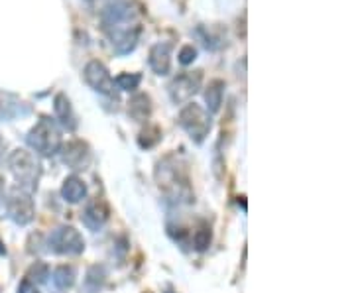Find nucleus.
Instances as JSON below:
<instances>
[{
    "mask_svg": "<svg viewBox=\"0 0 354 293\" xmlns=\"http://www.w3.org/2000/svg\"><path fill=\"white\" fill-rule=\"evenodd\" d=\"M101 28L116 55H128L136 50L142 24L136 8L128 0H109L102 6Z\"/></svg>",
    "mask_w": 354,
    "mask_h": 293,
    "instance_id": "1",
    "label": "nucleus"
},
{
    "mask_svg": "<svg viewBox=\"0 0 354 293\" xmlns=\"http://www.w3.org/2000/svg\"><path fill=\"white\" fill-rule=\"evenodd\" d=\"M153 176H156L158 187L164 191L167 199H171L176 203L193 201V189H191L189 176H187V167L177 155L169 153L164 160H160Z\"/></svg>",
    "mask_w": 354,
    "mask_h": 293,
    "instance_id": "2",
    "label": "nucleus"
},
{
    "mask_svg": "<svg viewBox=\"0 0 354 293\" xmlns=\"http://www.w3.org/2000/svg\"><path fill=\"white\" fill-rule=\"evenodd\" d=\"M28 146L41 158H51L62 150V130L51 116H39L26 136Z\"/></svg>",
    "mask_w": 354,
    "mask_h": 293,
    "instance_id": "3",
    "label": "nucleus"
},
{
    "mask_svg": "<svg viewBox=\"0 0 354 293\" xmlns=\"http://www.w3.org/2000/svg\"><path fill=\"white\" fill-rule=\"evenodd\" d=\"M6 164H8V169H10V173L18 183L16 187H20V189H24L28 193H34L38 189L39 178H41V166H39V162L36 160L34 153L18 148V150L8 153Z\"/></svg>",
    "mask_w": 354,
    "mask_h": 293,
    "instance_id": "4",
    "label": "nucleus"
},
{
    "mask_svg": "<svg viewBox=\"0 0 354 293\" xmlns=\"http://www.w3.org/2000/svg\"><path fill=\"white\" fill-rule=\"evenodd\" d=\"M177 122H179V126L187 132V136L195 144H203V142L207 140V136L211 132V126H213L211 115L197 102H187L179 111Z\"/></svg>",
    "mask_w": 354,
    "mask_h": 293,
    "instance_id": "5",
    "label": "nucleus"
},
{
    "mask_svg": "<svg viewBox=\"0 0 354 293\" xmlns=\"http://www.w3.org/2000/svg\"><path fill=\"white\" fill-rule=\"evenodd\" d=\"M48 246L51 252L59 256H79L85 252V238L77 229L64 225L51 230Z\"/></svg>",
    "mask_w": 354,
    "mask_h": 293,
    "instance_id": "6",
    "label": "nucleus"
},
{
    "mask_svg": "<svg viewBox=\"0 0 354 293\" xmlns=\"http://www.w3.org/2000/svg\"><path fill=\"white\" fill-rule=\"evenodd\" d=\"M83 79L91 89L99 93L102 97H109L118 101V89L114 85V79L111 71L106 69V65L99 62V59H91L85 69H83Z\"/></svg>",
    "mask_w": 354,
    "mask_h": 293,
    "instance_id": "7",
    "label": "nucleus"
},
{
    "mask_svg": "<svg viewBox=\"0 0 354 293\" xmlns=\"http://www.w3.org/2000/svg\"><path fill=\"white\" fill-rule=\"evenodd\" d=\"M4 203H6L8 218L14 220L18 227L30 225L36 217V207H34V201H32V193L24 191L20 187H12L8 191V197H6Z\"/></svg>",
    "mask_w": 354,
    "mask_h": 293,
    "instance_id": "8",
    "label": "nucleus"
},
{
    "mask_svg": "<svg viewBox=\"0 0 354 293\" xmlns=\"http://www.w3.org/2000/svg\"><path fill=\"white\" fill-rule=\"evenodd\" d=\"M201 81L203 71H185V73H179L177 77H174L171 83L167 85V93H169L171 102L174 104L189 102L201 89Z\"/></svg>",
    "mask_w": 354,
    "mask_h": 293,
    "instance_id": "9",
    "label": "nucleus"
},
{
    "mask_svg": "<svg viewBox=\"0 0 354 293\" xmlns=\"http://www.w3.org/2000/svg\"><path fill=\"white\" fill-rule=\"evenodd\" d=\"M59 153H62V162H64L67 167H71L73 171L87 169V166L91 164V148H88L87 142H67L65 146H62Z\"/></svg>",
    "mask_w": 354,
    "mask_h": 293,
    "instance_id": "10",
    "label": "nucleus"
},
{
    "mask_svg": "<svg viewBox=\"0 0 354 293\" xmlns=\"http://www.w3.org/2000/svg\"><path fill=\"white\" fill-rule=\"evenodd\" d=\"M30 104L24 102L18 95L0 91V122H10L14 118L30 115Z\"/></svg>",
    "mask_w": 354,
    "mask_h": 293,
    "instance_id": "11",
    "label": "nucleus"
},
{
    "mask_svg": "<svg viewBox=\"0 0 354 293\" xmlns=\"http://www.w3.org/2000/svg\"><path fill=\"white\" fill-rule=\"evenodd\" d=\"M111 217V209H109V203L104 199H93L91 203H87L83 215H81V220L83 225L87 227L88 230H99L106 225V220Z\"/></svg>",
    "mask_w": 354,
    "mask_h": 293,
    "instance_id": "12",
    "label": "nucleus"
},
{
    "mask_svg": "<svg viewBox=\"0 0 354 293\" xmlns=\"http://www.w3.org/2000/svg\"><path fill=\"white\" fill-rule=\"evenodd\" d=\"M148 64L156 75L165 77L171 73V44L169 41H158L150 48Z\"/></svg>",
    "mask_w": 354,
    "mask_h": 293,
    "instance_id": "13",
    "label": "nucleus"
},
{
    "mask_svg": "<svg viewBox=\"0 0 354 293\" xmlns=\"http://www.w3.org/2000/svg\"><path fill=\"white\" fill-rule=\"evenodd\" d=\"M53 113H55V120L69 132L77 130V115L73 111V104L69 101V97L65 93H57L53 97Z\"/></svg>",
    "mask_w": 354,
    "mask_h": 293,
    "instance_id": "14",
    "label": "nucleus"
},
{
    "mask_svg": "<svg viewBox=\"0 0 354 293\" xmlns=\"http://www.w3.org/2000/svg\"><path fill=\"white\" fill-rule=\"evenodd\" d=\"M128 116L136 122H148L152 116V99L146 93H136L128 101Z\"/></svg>",
    "mask_w": 354,
    "mask_h": 293,
    "instance_id": "15",
    "label": "nucleus"
},
{
    "mask_svg": "<svg viewBox=\"0 0 354 293\" xmlns=\"http://www.w3.org/2000/svg\"><path fill=\"white\" fill-rule=\"evenodd\" d=\"M62 197H64V201L71 205L81 203L87 197V183L79 176L65 178L64 185H62Z\"/></svg>",
    "mask_w": 354,
    "mask_h": 293,
    "instance_id": "16",
    "label": "nucleus"
},
{
    "mask_svg": "<svg viewBox=\"0 0 354 293\" xmlns=\"http://www.w3.org/2000/svg\"><path fill=\"white\" fill-rule=\"evenodd\" d=\"M225 81L223 79H213L209 81L207 89H205V102H207V113L215 115L221 111L223 97H225Z\"/></svg>",
    "mask_w": 354,
    "mask_h": 293,
    "instance_id": "17",
    "label": "nucleus"
},
{
    "mask_svg": "<svg viewBox=\"0 0 354 293\" xmlns=\"http://www.w3.org/2000/svg\"><path fill=\"white\" fill-rule=\"evenodd\" d=\"M77 280V270L73 266H67V264H62V266H57V268L53 270V274H51V281H53V285L57 287V290H71L73 285H75Z\"/></svg>",
    "mask_w": 354,
    "mask_h": 293,
    "instance_id": "18",
    "label": "nucleus"
},
{
    "mask_svg": "<svg viewBox=\"0 0 354 293\" xmlns=\"http://www.w3.org/2000/svg\"><path fill=\"white\" fill-rule=\"evenodd\" d=\"M104 281H106V270H104V266L95 264V266H91L87 272L85 290H87V293H99L102 285H104Z\"/></svg>",
    "mask_w": 354,
    "mask_h": 293,
    "instance_id": "19",
    "label": "nucleus"
},
{
    "mask_svg": "<svg viewBox=\"0 0 354 293\" xmlns=\"http://www.w3.org/2000/svg\"><path fill=\"white\" fill-rule=\"evenodd\" d=\"M211 243H213V230L207 223H201L197 230L193 232V246H195V250L205 252L211 246Z\"/></svg>",
    "mask_w": 354,
    "mask_h": 293,
    "instance_id": "20",
    "label": "nucleus"
},
{
    "mask_svg": "<svg viewBox=\"0 0 354 293\" xmlns=\"http://www.w3.org/2000/svg\"><path fill=\"white\" fill-rule=\"evenodd\" d=\"M160 140H162V130H160V126L150 124V126H146L140 132L138 146L142 150H150L153 146H158V142Z\"/></svg>",
    "mask_w": 354,
    "mask_h": 293,
    "instance_id": "21",
    "label": "nucleus"
},
{
    "mask_svg": "<svg viewBox=\"0 0 354 293\" xmlns=\"http://www.w3.org/2000/svg\"><path fill=\"white\" fill-rule=\"evenodd\" d=\"M140 83H142L140 73H120L114 79V85L118 87V91H127V93H136Z\"/></svg>",
    "mask_w": 354,
    "mask_h": 293,
    "instance_id": "22",
    "label": "nucleus"
},
{
    "mask_svg": "<svg viewBox=\"0 0 354 293\" xmlns=\"http://www.w3.org/2000/svg\"><path fill=\"white\" fill-rule=\"evenodd\" d=\"M48 278H50V266L44 262H36L26 274V280H30L32 283H44L48 281Z\"/></svg>",
    "mask_w": 354,
    "mask_h": 293,
    "instance_id": "23",
    "label": "nucleus"
},
{
    "mask_svg": "<svg viewBox=\"0 0 354 293\" xmlns=\"http://www.w3.org/2000/svg\"><path fill=\"white\" fill-rule=\"evenodd\" d=\"M177 59H179V64L181 65H191L197 59V48H195L193 44H185V46L179 50Z\"/></svg>",
    "mask_w": 354,
    "mask_h": 293,
    "instance_id": "24",
    "label": "nucleus"
},
{
    "mask_svg": "<svg viewBox=\"0 0 354 293\" xmlns=\"http://www.w3.org/2000/svg\"><path fill=\"white\" fill-rule=\"evenodd\" d=\"M18 293H39V290L36 283H32V281L24 278V280L20 281V285H18Z\"/></svg>",
    "mask_w": 354,
    "mask_h": 293,
    "instance_id": "25",
    "label": "nucleus"
},
{
    "mask_svg": "<svg viewBox=\"0 0 354 293\" xmlns=\"http://www.w3.org/2000/svg\"><path fill=\"white\" fill-rule=\"evenodd\" d=\"M4 152H6V140L0 136V164H2V160H4Z\"/></svg>",
    "mask_w": 354,
    "mask_h": 293,
    "instance_id": "26",
    "label": "nucleus"
},
{
    "mask_svg": "<svg viewBox=\"0 0 354 293\" xmlns=\"http://www.w3.org/2000/svg\"><path fill=\"white\" fill-rule=\"evenodd\" d=\"M4 203V183H2V179H0V205Z\"/></svg>",
    "mask_w": 354,
    "mask_h": 293,
    "instance_id": "27",
    "label": "nucleus"
},
{
    "mask_svg": "<svg viewBox=\"0 0 354 293\" xmlns=\"http://www.w3.org/2000/svg\"><path fill=\"white\" fill-rule=\"evenodd\" d=\"M0 254H6V248H4V244L0 243Z\"/></svg>",
    "mask_w": 354,
    "mask_h": 293,
    "instance_id": "28",
    "label": "nucleus"
}]
</instances>
